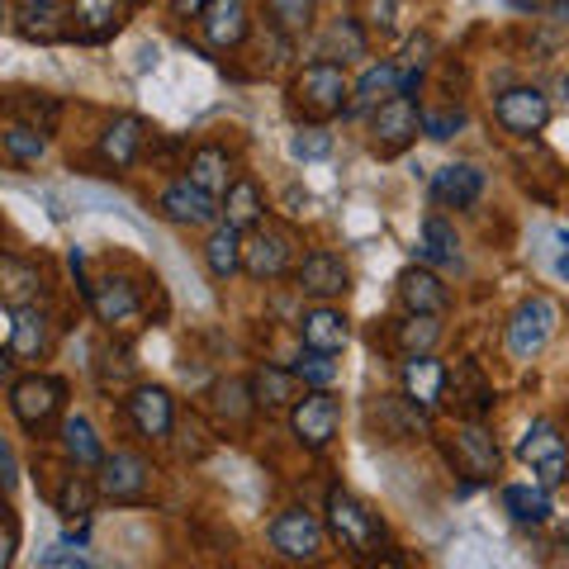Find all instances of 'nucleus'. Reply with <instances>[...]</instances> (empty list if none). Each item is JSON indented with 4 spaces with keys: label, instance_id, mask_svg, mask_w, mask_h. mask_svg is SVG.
I'll return each instance as SVG.
<instances>
[{
    "label": "nucleus",
    "instance_id": "nucleus-1",
    "mask_svg": "<svg viewBox=\"0 0 569 569\" xmlns=\"http://www.w3.org/2000/svg\"><path fill=\"white\" fill-rule=\"evenodd\" d=\"M332 531V541L351 550L356 560H380V546H385V522L370 512L361 498L347 493V489H332L328 493V522Z\"/></svg>",
    "mask_w": 569,
    "mask_h": 569
},
{
    "label": "nucleus",
    "instance_id": "nucleus-2",
    "mask_svg": "<svg viewBox=\"0 0 569 569\" xmlns=\"http://www.w3.org/2000/svg\"><path fill=\"white\" fill-rule=\"evenodd\" d=\"M295 100L305 104L309 114H318V119L342 114L347 104H351V81H347L342 62H328V58L323 62H309L295 77Z\"/></svg>",
    "mask_w": 569,
    "mask_h": 569
},
{
    "label": "nucleus",
    "instance_id": "nucleus-3",
    "mask_svg": "<svg viewBox=\"0 0 569 569\" xmlns=\"http://www.w3.org/2000/svg\"><path fill=\"white\" fill-rule=\"evenodd\" d=\"M556 323H560L556 299H546V295L522 299V305L512 309V318H508V351L518 356V361H531V356L550 342Z\"/></svg>",
    "mask_w": 569,
    "mask_h": 569
},
{
    "label": "nucleus",
    "instance_id": "nucleus-4",
    "mask_svg": "<svg viewBox=\"0 0 569 569\" xmlns=\"http://www.w3.org/2000/svg\"><path fill=\"white\" fill-rule=\"evenodd\" d=\"M62 399H67V385L58 376H24L10 385V413L20 418V427H29V432H43V427L62 413Z\"/></svg>",
    "mask_w": 569,
    "mask_h": 569
},
{
    "label": "nucleus",
    "instance_id": "nucleus-5",
    "mask_svg": "<svg viewBox=\"0 0 569 569\" xmlns=\"http://www.w3.org/2000/svg\"><path fill=\"white\" fill-rule=\"evenodd\" d=\"M518 456L527 460L531 470H537V485H546V489H556L560 479L569 475V447H565L560 427L550 418H537L527 427L522 441H518Z\"/></svg>",
    "mask_w": 569,
    "mask_h": 569
},
{
    "label": "nucleus",
    "instance_id": "nucleus-6",
    "mask_svg": "<svg viewBox=\"0 0 569 569\" xmlns=\"http://www.w3.org/2000/svg\"><path fill=\"white\" fill-rule=\"evenodd\" d=\"M290 266H295V238L284 233V228L257 223L252 238L242 242V271L252 280H280Z\"/></svg>",
    "mask_w": 569,
    "mask_h": 569
},
{
    "label": "nucleus",
    "instance_id": "nucleus-7",
    "mask_svg": "<svg viewBox=\"0 0 569 569\" xmlns=\"http://www.w3.org/2000/svg\"><path fill=\"white\" fill-rule=\"evenodd\" d=\"M323 537H328V527L305 508H284L280 518L271 522V546L280 550L284 560H299V565L323 556Z\"/></svg>",
    "mask_w": 569,
    "mask_h": 569
},
{
    "label": "nucleus",
    "instance_id": "nucleus-8",
    "mask_svg": "<svg viewBox=\"0 0 569 569\" xmlns=\"http://www.w3.org/2000/svg\"><path fill=\"white\" fill-rule=\"evenodd\" d=\"M422 129V110L408 96H389L380 110H376V123H370V148H376L380 157H395L403 152L408 142L418 138Z\"/></svg>",
    "mask_w": 569,
    "mask_h": 569
},
{
    "label": "nucleus",
    "instance_id": "nucleus-9",
    "mask_svg": "<svg viewBox=\"0 0 569 569\" xmlns=\"http://www.w3.org/2000/svg\"><path fill=\"white\" fill-rule=\"evenodd\" d=\"M493 119L503 123L508 133L531 138L550 123V100L537 91V86H508V91L493 100Z\"/></svg>",
    "mask_w": 569,
    "mask_h": 569
},
{
    "label": "nucleus",
    "instance_id": "nucleus-10",
    "mask_svg": "<svg viewBox=\"0 0 569 569\" xmlns=\"http://www.w3.org/2000/svg\"><path fill=\"white\" fill-rule=\"evenodd\" d=\"M290 422H295V437L305 441L309 451H323L328 441L337 437V422H342V408H337V399L328 395V389H313V395H305V399L295 403Z\"/></svg>",
    "mask_w": 569,
    "mask_h": 569
},
{
    "label": "nucleus",
    "instance_id": "nucleus-11",
    "mask_svg": "<svg viewBox=\"0 0 569 569\" xmlns=\"http://www.w3.org/2000/svg\"><path fill=\"white\" fill-rule=\"evenodd\" d=\"M148 460H142L138 451H114V456H104L100 460V493L104 498H114V503H138L142 493H148Z\"/></svg>",
    "mask_w": 569,
    "mask_h": 569
},
{
    "label": "nucleus",
    "instance_id": "nucleus-12",
    "mask_svg": "<svg viewBox=\"0 0 569 569\" xmlns=\"http://www.w3.org/2000/svg\"><path fill=\"white\" fill-rule=\"evenodd\" d=\"M399 380H403V399L418 408V413H432V408L447 399V380H451V370L432 361V356H408L403 370H399Z\"/></svg>",
    "mask_w": 569,
    "mask_h": 569
},
{
    "label": "nucleus",
    "instance_id": "nucleus-13",
    "mask_svg": "<svg viewBox=\"0 0 569 569\" xmlns=\"http://www.w3.org/2000/svg\"><path fill=\"white\" fill-rule=\"evenodd\" d=\"M295 280H299V295L318 299V305H328V299L347 295V261L337 252H309L305 261L295 266Z\"/></svg>",
    "mask_w": 569,
    "mask_h": 569
},
{
    "label": "nucleus",
    "instance_id": "nucleus-14",
    "mask_svg": "<svg viewBox=\"0 0 569 569\" xmlns=\"http://www.w3.org/2000/svg\"><path fill=\"white\" fill-rule=\"evenodd\" d=\"M162 213L171 223H181V228H204L213 219H223V204L213 200L209 190L200 186H190V181H171L162 190Z\"/></svg>",
    "mask_w": 569,
    "mask_h": 569
},
{
    "label": "nucleus",
    "instance_id": "nucleus-15",
    "mask_svg": "<svg viewBox=\"0 0 569 569\" xmlns=\"http://www.w3.org/2000/svg\"><path fill=\"white\" fill-rule=\"evenodd\" d=\"M129 422L138 427V437H152V441H162L171 432V422H176V408H171V395L162 385H138L129 399Z\"/></svg>",
    "mask_w": 569,
    "mask_h": 569
},
{
    "label": "nucleus",
    "instance_id": "nucleus-16",
    "mask_svg": "<svg viewBox=\"0 0 569 569\" xmlns=\"http://www.w3.org/2000/svg\"><path fill=\"white\" fill-rule=\"evenodd\" d=\"M299 337H305V347L309 351H323V356H337L347 342H351V328H347V318L342 309H332V305H313L299 313Z\"/></svg>",
    "mask_w": 569,
    "mask_h": 569
},
{
    "label": "nucleus",
    "instance_id": "nucleus-17",
    "mask_svg": "<svg viewBox=\"0 0 569 569\" xmlns=\"http://www.w3.org/2000/svg\"><path fill=\"white\" fill-rule=\"evenodd\" d=\"M43 299V271L24 257H0V305L33 309Z\"/></svg>",
    "mask_w": 569,
    "mask_h": 569
},
{
    "label": "nucleus",
    "instance_id": "nucleus-18",
    "mask_svg": "<svg viewBox=\"0 0 569 569\" xmlns=\"http://www.w3.org/2000/svg\"><path fill=\"white\" fill-rule=\"evenodd\" d=\"M399 299L408 313H427V318H441L451 305L447 284H441V276H432L427 266H408V271L399 276Z\"/></svg>",
    "mask_w": 569,
    "mask_h": 569
},
{
    "label": "nucleus",
    "instance_id": "nucleus-19",
    "mask_svg": "<svg viewBox=\"0 0 569 569\" xmlns=\"http://www.w3.org/2000/svg\"><path fill=\"white\" fill-rule=\"evenodd\" d=\"M200 29H204L209 48L228 52V48H238L247 39V29H252V24H247V6H242V0H209L204 14H200Z\"/></svg>",
    "mask_w": 569,
    "mask_h": 569
},
{
    "label": "nucleus",
    "instance_id": "nucleus-20",
    "mask_svg": "<svg viewBox=\"0 0 569 569\" xmlns=\"http://www.w3.org/2000/svg\"><path fill=\"white\" fill-rule=\"evenodd\" d=\"M498 441L485 432L479 422H466V427H456V466L475 475V479H493L498 475Z\"/></svg>",
    "mask_w": 569,
    "mask_h": 569
},
{
    "label": "nucleus",
    "instance_id": "nucleus-21",
    "mask_svg": "<svg viewBox=\"0 0 569 569\" xmlns=\"http://www.w3.org/2000/svg\"><path fill=\"white\" fill-rule=\"evenodd\" d=\"M479 194H485V171L470 162H451L432 176V200L447 209H470Z\"/></svg>",
    "mask_w": 569,
    "mask_h": 569
},
{
    "label": "nucleus",
    "instance_id": "nucleus-22",
    "mask_svg": "<svg viewBox=\"0 0 569 569\" xmlns=\"http://www.w3.org/2000/svg\"><path fill=\"white\" fill-rule=\"evenodd\" d=\"M86 299H91V309H96L100 323H110V328H119V323H129V318H138V290H133L129 280H119V276L86 284Z\"/></svg>",
    "mask_w": 569,
    "mask_h": 569
},
{
    "label": "nucleus",
    "instance_id": "nucleus-23",
    "mask_svg": "<svg viewBox=\"0 0 569 569\" xmlns=\"http://www.w3.org/2000/svg\"><path fill=\"white\" fill-rule=\"evenodd\" d=\"M142 142H148V129H142V119L119 114L110 129L100 133V162H110L114 171L133 167V162H138V152H142Z\"/></svg>",
    "mask_w": 569,
    "mask_h": 569
},
{
    "label": "nucleus",
    "instance_id": "nucleus-24",
    "mask_svg": "<svg viewBox=\"0 0 569 569\" xmlns=\"http://www.w3.org/2000/svg\"><path fill=\"white\" fill-rule=\"evenodd\" d=\"M52 347V323L43 309H14V328H10V356L20 361H43Z\"/></svg>",
    "mask_w": 569,
    "mask_h": 569
},
{
    "label": "nucleus",
    "instance_id": "nucleus-25",
    "mask_svg": "<svg viewBox=\"0 0 569 569\" xmlns=\"http://www.w3.org/2000/svg\"><path fill=\"white\" fill-rule=\"evenodd\" d=\"M123 24V0H71V29L86 43H100Z\"/></svg>",
    "mask_w": 569,
    "mask_h": 569
},
{
    "label": "nucleus",
    "instance_id": "nucleus-26",
    "mask_svg": "<svg viewBox=\"0 0 569 569\" xmlns=\"http://www.w3.org/2000/svg\"><path fill=\"white\" fill-rule=\"evenodd\" d=\"M389 96H399V67H395V62H370V67L361 71V81L351 86V104H347V110H351V114L380 110Z\"/></svg>",
    "mask_w": 569,
    "mask_h": 569
},
{
    "label": "nucleus",
    "instance_id": "nucleus-27",
    "mask_svg": "<svg viewBox=\"0 0 569 569\" xmlns=\"http://www.w3.org/2000/svg\"><path fill=\"white\" fill-rule=\"evenodd\" d=\"M190 176L186 181L190 186H200V190H209L213 200H219V194H228V186H233V162H228V152L223 148H194V157H190V167H186Z\"/></svg>",
    "mask_w": 569,
    "mask_h": 569
},
{
    "label": "nucleus",
    "instance_id": "nucleus-28",
    "mask_svg": "<svg viewBox=\"0 0 569 569\" xmlns=\"http://www.w3.org/2000/svg\"><path fill=\"white\" fill-rule=\"evenodd\" d=\"M252 403L257 408H290V403H299V376L295 370H284V366H257Z\"/></svg>",
    "mask_w": 569,
    "mask_h": 569
},
{
    "label": "nucleus",
    "instance_id": "nucleus-29",
    "mask_svg": "<svg viewBox=\"0 0 569 569\" xmlns=\"http://www.w3.org/2000/svg\"><path fill=\"white\" fill-rule=\"evenodd\" d=\"M67 20H71V10H62L58 0H24L20 6V33L24 39H39V43L62 39Z\"/></svg>",
    "mask_w": 569,
    "mask_h": 569
},
{
    "label": "nucleus",
    "instance_id": "nucleus-30",
    "mask_svg": "<svg viewBox=\"0 0 569 569\" xmlns=\"http://www.w3.org/2000/svg\"><path fill=\"white\" fill-rule=\"evenodd\" d=\"M503 512L522 527H541L550 518V489L546 485H508L503 489Z\"/></svg>",
    "mask_w": 569,
    "mask_h": 569
},
{
    "label": "nucleus",
    "instance_id": "nucleus-31",
    "mask_svg": "<svg viewBox=\"0 0 569 569\" xmlns=\"http://www.w3.org/2000/svg\"><path fill=\"white\" fill-rule=\"evenodd\" d=\"M62 451L77 460V466H100L104 456V441H100V432L91 427V418H81V413H71L67 422H62Z\"/></svg>",
    "mask_w": 569,
    "mask_h": 569
},
{
    "label": "nucleus",
    "instance_id": "nucleus-32",
    "mask_svg": "<svg viewBox=\"0 0 569 569\" xmlns=\"http://www.w3.org/2000/svg\"><path fill=\"white\" fill-rule=\"evenodd\" d=\"M418 257L432 261V266H456L460 261V238H456V228L441 219V213H427V219H422V247H418Z\"/></svg>",
    "mask_w": 569,
    "mask_h": 569
},
{
    "label": "nucleus",
    "instance_id": "nucleus-33",
    "mask_svg": "<svg viewBox=\"0 0 569 569\" xmlns=\"http://www.w3.org/2000/svg\"><path fill=\"white\" fill-rule=\"evenodd\" d=\"M261 213H266V204H261V190L252 181H233V186H228V194H223V223L228 228L247 233V228L261 223Z\"/></svg>",
    "mask_w": 569,
    "mask_h": 569
},
{
    "label": "nucleus",
    "instance_id": "nucleus-34",
    "mask_svg": "<svg viewBox=\"0 0 569 569\" xmlns=\"http://www.w3.org/2000/svg\"><path fill=\"white\" fill-rule=\"evenodd\" d=\"M204 261H209V271L219 280L238 276L242 271V233H238V228H228V223L213 228L209 242H204Z\"/></svg>",
    "mask_w": 569,
    "mask_h": 569
},
{
    "label": "nucleus",
    "instance_id": "nucleus-35",
    "mask_svg": "<svg viewBox=\"0 0 569 569\" xmlns=\"http://www.w3.org/2000/svg\"><path fill=\"white\" fill-rule=\"evenodd\" d=\"M437 337H441V323H437V318H427V313H408L403 323H399V332H395V342H399V351H403V356H432Z\"/></svg>",
    "mask_w": 569,
    "mask_h": 569
},
{
    "label": "nucleus",
    "instance_id": "nucleus-36",
    "mask_svg": "<svg viewBox=\"0 0 569 569\" xmlns=\"http://www.w3.org/2000/svg\"><path fill=\"white\" fill-rule=\"evenodd\" d=\"M447 389H456V399L460 403H466V413L470 418H479V413H485V408L493 403V395H489V385H485V376H479V366H456L451 370V380H447Z\"/></svg>",
    "mask_w": 569,
    "mask_h": 569
},
{
    "label": "nucleus",
    "instance_id": "nucleus-37",
    "mask_svg": "<svg viewBox=\"0 0 569 569\" xmlns=\"http://www.w3.org/2000/svg\"><path fill=\"white\" fill-rule=\"evenodd\" d=\"M6 152L14 157V162H39V157L48 152V138L39 123H14V129H6Z\"/></svg>",
    "mask_w": 569,
    "mask_h": 569
},
{
    "label": "nucleus",
    "instance_id": "nucleus-38",
    "mask_svg": "<svg viewBox=\"0 0 569 569\" xmlns=\"http://www.w3.org/2000/svg\"><path fill=\"white\" fill-rule=\"evenodd\" d=\"M96 503V489L86 485V475H62V489H58V512L62 518H86Z\"/></svg>",
    "mask_w": 569,
    "mask_h": 569
},
{
    "label": "nucleus",
    "instance_id": "nucleus-39",
    "mask_svg": "<svg viewBox=\"0 0 569 569\" xmlns=\"http://www.w3.org/2000/svg\"><path fill=\"white\" fill-rule=\"evenodd\" d=\"M266 10H271V20H276L284 33H305V29L313 24L318 0H266Z\"/></svg>",
    "mask_w": 569,
    "mask_h": 569
},
{
    "label": "nucleus",
    "instance_id": "nucleus-40",
    "mask_svg": "<svg viewBox=\"0 0 569 569\" xmlns=\"http://www.w3.org/2000/svg\"><path fill=\"white\" fill-rule=\"evenodd\" d=\"M290 370L299 376V385H309V389H332L337 385V361H332V356H323V351L299 356Z\"/></svg>",
    "mask_w": 569,
    "mask_h": 569
},
{
    "label": "nucleus",
    "instance_id": "nucleus-41",
    "mask_svg": "<svg viewBox=\"0 0 569 569\" xmlns=\"http://www.w3.org/2000/svg\"><path fill=\"white\" fill-rule=\"evenodd\" d=\"M290 152L299 157V162H318V157L332 152V133L328 129H299L290 138Z\"/></svg>",
    "mask_w": 569,
    "mask_h": 569
},
{
    "label": "nucleus",
    "instance_id": "nucleus-42",
    "mask_svg": "<svg viewBox=\"0 0 569 569\" xmlns=\"http://www.w3.org/2000/svg\"><path fill=\"white\" fill-rule=\"evenodd\" d=\"M14 489H20V456L0 437V493H14Z\"/></svg>",
    "mask_w": 569,
    "mask_h": 569
},
{
    "label": "nucleus",
    "instance_id": "nucleus-43",
    "mask_svg": "<svg viewBox=\"0 0 569 569\" xmlns=\"http://www.w3.org/2000/svg\"><path fill=\"white\" fill-rule=\"evenodd\" d=\"M460 123H466V114H460V110H441V114H422V129L427 133H432L437 142H447L456 129H460Z\"/></svg>",
    "mask_w": 569,
    "mask_h": 569
},
{
    "label": "nucleus",
    "instance_id": "nucleus-44",
    "mask_svg": "<svg viewBox=\"0 0 569 569\" xmlns=\"http://www.w3.org/2000/svg\"><path fill=\"white\" fill-rule=\"evenodd\" d=\"M14 550H20V527L6 518V522H0V569L14 565Z\"/></svg>",
    "mask_w": 569,
    "mask_h": 569
},
{
    "label": "nucleus",
    "instance_id": "nucleus-45",
    "mask_svg": "<svg viewBox=\"0 0 569 569\" xmlns=\"http://www.w3.org/2000/svg\"><path fill=\"white\" fill-rule=\"evenodd\" d=\"M43 565H48V569H96L91 560H81V556H67V546H62V550H48V556H43Z\"/></svg>",
    "mask_w": 569,
    "mask_h": 569
},
{
    "label": "nucleus",
    "instance_id": "nucleus-46",
    "mask_svg": "<svg viewBox=\"0 0 569 569\" xmlns=\"http://www.w3.org/2000/svg\"><path fill=\"white\" fill-rule=\"evenodd\" d=\"M171 6H176V14H181V20H200L209 0H171Z\"/></svg>",
    "mask_w": 569,
    "mask_h": 569
},
{
    "label": "nucleus",
    "instance_id": "nucleus-47",
    "mask_svg": "<svg viewBox=\"0 0 569 569\" xmlns=\"http://www.w3.org/2000/svg\"><path fill=\"white\" fill-rule=\"evenodd\" d=\"M546 14H550V20H556V24H569V0H550Z\"/></svg>",
    "mask_w": 569,
    "mask_h": 569
},
{
    "label": "nucleus",
    "instance_id": "nucleus-48",
    "mask_svg": "<svg viewBox=\"0 0 569 569\" xmlns=\"http://www.w3.org/2000/svg\"><path fill=\"white\" fill-rule=\"evenodd\" d=\"M10 366H14V361H10V351H0V385L10 380Z\"/></svg>",
    "mask_w": 569,
    "mask_h": 569
},
{
    "label": "nucleus",
    "instance_id": "nucleus-49",
    "mask_svg": "<svg viewBox=\"0 0 569 569\" xmlns=\"http://www.w3.org/2000/svg\"><path fill=\"white\" fill-rule=\"evenodd\" d=\"M376 569H408L403 560H395V556H385V560H376Z\"/></svg>",
    "mask_w": 569,
    "mask_h": 569
},
{
    "label": "nucleus",
    "instance_id": "nucleus-50",
    "mask_svg": "<svg viewBox=\"0 0 569 569\" xmlns=\"http://www.w3.org/2000/svg\"><path fill=\"white\" fill-rule=\"evenodd\" d=\"M560 276L569 280V238H565V252H560Z\"/></svg>",
    "mask_w": 569,
    "mask_h": 569
},
{
    "label": "nucleus",
    "instance_id": "nucleus-51",
    "mask_svg": "<svg viewBox=\"0 0 569 569\" xmlns=\"http://www.w3.org/2000/svg\"><path fill=\"white\" fill-rule=\"evenodd\" d=\"M512 6H522V10H537V6H541V0H512Z\"/></svg>",
    "mask_w": 569,
    "mask_h": 569
},
{
    "label": "nucleus",
    "instance_id": "nucleus-52",
    "mask_svg": "<svg viewBox=\"0 0 569 569\" xmlns=\"http://www.w3.org/2000/svg\"><path fill=\"white\" fill-rule=\"evenodd\" d=\"M0 24H6V0H0Z\"/></svg>",
    "mask_w": 569,
    "mask_h": 569
},
{
    "label": "nucleus",
    "instance_id": "nucleus-53",
    "mask_svg": "<svg viewBox=\"0 0 569 569\" xmlns=\"http://www.w3.org/2000/svg\"><path fill=\"white\" fill-rule=\"evenodd\" d=\"M565 96H569V77H565Z\"/></svg>",
    "mask_w": 569,
    "mask_h": 569
}]
</instances>
